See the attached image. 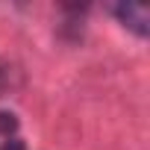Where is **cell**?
I'll list each match as a JSON object with an SVG mask.
<instances>
[{"instance_id":"cell-1","label":"cell","mask_w":150,"mask_h":150,"mask_svg":"<svg viewBox=\"0 0 150 150\" xmlns=\"http://www.w3.org/2000/svg\"><path fill=\"white\" fill-rule=\"evenodd\" d=\"M109 12L132 35H138V38H147L150 35V9L144 3H127V0H124V3H112Z\"/></svg>"},{"instance_id":"cell-2","label":"cell","mask_w":150,"mask_h":150,"mask_svg":"<svg viewBox=\"0 0 150 150\" xmlns=\"http://www.w3.org/2000/svg\"><path fill=\"white\" fill-rule=\"evenodd\" d=\"M0 135L3 138L18 135V115L15 112H0Z\"/></svg>"},{"instance_id":"cell-3","label":"cell","mask_w":150,"mask_h":150,"mask_svg":"<svg viewBox=\"0 0 150 150\" xmlns=\"http://www.w3.org/2000/svg\"><path fill=\"white\" fill-rule=\"evenodd\" d=\"M12 74H15V71H12L9 65H0V94L12 88Z\"/></svg>"},{"instance_id":"cell-4","label":"cell","mask_w":150,"mask_h":150,"mask_svg":"<svg viewBox=\"0 0 150 150\" xmlns=\"http://www.w3.org/2000/svg\"><path fill=\"white\" fill-rule=\"evenodd\" d=\"M0 150H27V144H24L18 135H12V138H6V141H3V147H0Z\"/></svg>"}]
</instances>
